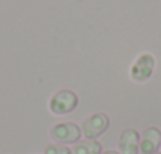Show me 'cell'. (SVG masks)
Listing matches in <instances>:
<instances>
[{"label":"cell","mask_w":161,"mask_h":154,"mask_svg":"<svg viewBox=\"0 0 161 154\" xmlns=\"http://www.w3.org/2000/svg\"><path fill=\"white\" fill-rule=\"evenodd\" d=\"M109 127V116L103 112L93 113L89 118H86L80 124V132L86 138L97 140L100 135H103Z\"/></svg>","instance_id":"3957f363"},{"label":"cell","mask_w":161,"mask_h":154,"mask_svg":"<svg viewBox=\"0 0 161 154\" xmlns=\"http://www.w3.org/2000/svg\"><path fill=\"white\" fill-rule=\"evenodd\" d=\"M159 148H161V146H159Z\"/></svg>","instance_id":"8fae6325"},{"label":"cell","mask_w":161,"mask_h":154,"mask_svg":"<svg viewBox=\"0 0 161 154\" xmlns=\"http://www.w3.org/2000/svg\"><path fill=\"white\" fill-rule=\"evenodd\" d=\"M79 104V98L71 90H60L49 99V110L54 115L71 113Z\"/></svg>","instance_id":"7a4b0ae2"},{"label":"cell","mask_w":161,"mask_h":154,"mask_svg":"<svg viewBox=\"0 0 161 154\" xmlns=\"http://www.w3.org/2000/svg\"><path fill=\"white\" fill-rule=\"evenodd\" d=\"M101 154H120L119 151H114V149H111V151H104V152H101Z\"/></svg>","instance_id":"9c48e42d"},{"label":"cell","mask_w":161,"mask_h":154,"mask_svg":"<svg viewBox=\"0 0 161 154\" xmlns=\"http://www.w3.org/2000/svg\"><path fill=\"white\" fill-rule=\"evenodd\" d=\"M73 154H101V143L98 140H79L73 146Z\"/></svg>","instance_id":"52a82bcc"},{"label":"cell","mask_w":161,"mask_h":154,"mask_svg":"<svg viewBox=\"0 0 161 154\" xmlns=\"http://www.w3.org/2000/svg\"><path fill=\"white\" fill-rule=\"evenodd\" d=\"M155 154H161V152H155Z\"/></svg>","instance_id":"30bf717a"},{"label":"cell","mask_w":161,"mask_h":154,"mask_svg":"<svg viewBox=\"0 0 161 154\" xmlns=\"http://www.w3.org/2000/svg\"><path fill=\"white\" fill-rule=\"evenodd\" d=\"M51 138L54 143H60V145H69V143H76L80 140V127L74 123H58L55 126H52L51 132H49Z\"/></svg>","instance_id":"277c9868"},{"label":"cell","mask_w":161,"mask_h":154,"mask_svg":"<svg viewBox=\"0 0 161 154\" xmlns=\"http://www.w3.org/2000/svg\"><path fill=\"white\" fill-rule=\"evenodd\" d=\"M161 146V131L155 126L144 129L139 140V152L141 154H155Z\"/></svg>","instance_id":"5b68a950"},{"label":"cell","mask_w":161,"mask_h":154,"mask_svg":"<svg viewBox=\"0 0 161 154\" xmlns=\"http://www.w3.org/2000/svg\"><path fill=\"white\" fill-rule=\"evenodd\" d=\"M44 154H73V149H69L66 145L60 143H51L46 146Z\"/></svg>","instance_id":"ba28073f"},{"label":"cell","mask_w":161,"mask_h":154,"mask_svg":"<svg viewBox=\"0 0 161 154\" xmlns=\"http://www.w3.org/2000/svg\"><path fill=\"white\" fill-rule=\"evenodd\" d=\"M139 132L136 129H125L119 138L120 154H139Z\"/></svg>","instance_id":"8992f818"},{"label":"cell","mask_w":161,"mask_h":154,"mask_svg":"<svg viewBox=\"0 0 161 154\" xmlns=\"http://www.w3.org/2000/svg\"><path fill=\"white\" fill-rule=\"evenodd\" d=\"M155 57L150 52H142L141 55L136 57L130 68V77L134 82H147L150 77L153 75L155 71Z\"/></svg>","instance_id":"6da1fadb"}]
</instances>
